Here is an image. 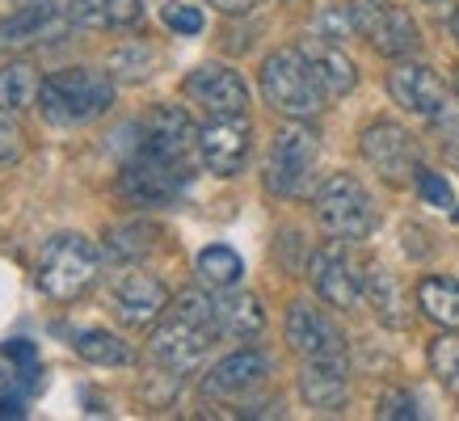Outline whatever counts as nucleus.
I'll return each instance as SVG.
<instances>
[{
  "label": "nucleus",
  "mask_w": 459,
  "mask_h": 421,
  "mask_svg": "<svg viewBox=\"0 0 459 421\" xmlns=\"http://www.w3.org/2000/svg\"><path fill=\"white\" fill-rule=\"evenodd\" d=\"M430 371L438 375V383L446 392L459 400V329H446L430 346Z\"/></svg>",
  "instance_id": "obj_28"
},
{
  "label": "nucleus",
  "mask_w": 459,
  "mask_h": 421,
  "mask_svg": "<svg viewBox=\"0 0 459 421\" xmlns=\"http://www.w3.org/2000/svg\"><path fill=\"white\" fill-rule=\"evenodd\" d=\"M262 98L270 110L287 114V118H316L325 110V89L316 84L312 68L299 47H282L274 56H265L262 64Z\"/></svg>",
  "instance_id": "obj_4"
},
{
  "label": "nucleus",
  "mask_w": 459,
  "mask_h": 421,
  "mask_svg": "<svg viewBox=\"0 0 459 421\" xmlns=\"http://www.w3.org/2000/svg\"><path fill=\"white\" fill-rule=\"evenodd\" d=\"M195 274L198 282L207 287V291H232L245 274V262H240L237 249H228V245H211V249L198 253L195 262Z\"/></svg>",
  "instance_id": "obj_24"
},
{
  "label": "nucleus",
  "mask_w": 459,
  "mask_h": 421,
  "mask_svg": "<svg viewBox=\"0 0 459 421\" xmlns=\"http://www.w3.org/2000/svg\"><path fill=\"white\" fill-rule=\"evenodd\" d=\"M59 9V17L68 26H84V30H110V0H51Z\"/></svg>",
  "instance_id": "obj_29"
},
{
  "label": "nucleus",
  "mask_w": 459,
  "mask_h": 421,
  "mask_svg": "<svg viewBox=\"0 0 459 421\" xmlns=\"http://www.w3.org/2000/svg\"><path fill=\"white\" fill-rule=\"evenodd\" d=\"M307 279H312L316 295L329 304V308H359L362 274H359V262H354L342 245H325V249L312 253Z\"/></svg>",
  "instance_id": "obj_13"
},
{
  "label": "nucleus",
  "mask_w": 459,
  "mask_h": 421,
  "mask_svg": "<svg viewBox=\"0 0 459 421\" xmlns=\"http://www.w3.org/2000/svg\"><path fill=\"white\" fill-rule=\"evenodd\" d=\"M195 177L190 160H169L152 152H131L123 173H118V194L135 207H165L186 194V185Z\"/></svg>",
  "instance_id": "obj_7"
},
{
  "label": "nucleus",
  "mask_w": 459,
  "mask_h": 421,
  "mask_svg": "<svg viewBox=\"0 0 459 421\" xmlns=\"http://www.w3.org/2000/svg\"><path fill=\"white\" fill-rule=\"evenodd\" d=\"M156 56L143 47V42H131V47H118L110 56V72L114 76H123V81H143L148 72H152Z\"/></svg>",
  "instance_id": "obj_30"
},
{
  "label": "nucleus",
  "mask_w": 459,
  "mask_h": 421,
  "mask_svg": "<svg viewBox=\"0 0 459 421\" xmlns=\"http://www.w3.org/2000/svg\"><path fill=\"white\" fill-rule=\"evenodd\" d=\"M0 417H26V400H22L13 388H9V392L0 388Z\"/></svg>",
  "instance_id": "obj_37"
},
{
  "label": "nucleus",
  "mask_w": 459,
  "mask_h": 421,
  "mask_svg": "<svg viewBox=\"0 0 459 421\" xmlns=\"http://www.w3.org/2000/svg\"><path fill=\"white\" fill-rule=\"evenodd\" d=\"M72 346H76V354H81L84 363H93V366H126L135 358L123 337L106 333V329H84V333H76Z\"/></svg>",
  "instance_id": "obj_26"
},
{
  "label": "nucleus",
  "mask_w": 459,
  "mask_h": 421,
  "mask_svg": "<svg viewBox=\"0 0 459 421\" xmlns=\"http://www.w3.org/2000/svg\"><path fill=\"white\" fill-rule=\"evenodd\" d=\"M165 26L173 30V34H198V30H203V13H198L195 4H178V0H173V4H165Z\"/></svg>",
  "instance_id": "obj_35"
},
{
  "label": "nucleus",
  "mask_w": 459,
  "mask_h": 421,
  "mask_svg": "<svg viewBox=\"0 0 459 421\" xmlns=\"http://www.w3.org/2000/svg\"><path fill=\"white\" fill-rule=\"evenodd\" d=\"M287 341H291V350L312 363V358H346V337L337 329L329 316L312 304H291L287 312Z\"/></svg>",
  "instance_id": "obj_17"
},
{
  "label": "nucleus",
  "mask_w": 459,
  "mask_h": 421,
  "mask_svg": "<svg viewBox=\"0 0 459 421\" xmlns=\"http://www.w3.org/2000/svg\"><path fill=\"white\" fill-rule=\"evenodd\" d=\"M299 51H304L307 68H312V76H316V84L325 89V98H346L350 89L359 84V72H354V64H350L342 51H337V42L329 39H307L299 42Z\"/></svg>",
  "instance_id": "obj_20"
},
{
  "label": "nucleus",
  "mask_w": 459,
  "mask_h": 421,
  "mask_svg": "<svg viewBox=\"0 0 459 421\" xmlns=\"http://www.w3.org/2000/svg\"><path fill=\"white\" fill-rule=\"evenodd\" d=\"M39 89H42V76L34 64L26 59H13V64H0V106L4 110H30L39 106Z\"/></svg>",
  "instance_id": "obj_23"
},
{
  "label": "nucleus",
  "mask_w": 459,
  "mask_h": 421,
  "mask_svg": "<svg viewBox=\"0 0 459 421\" xmlns=\"http://www.w3.org/2000/svg\"><path fill=\"white\" fill-rule=\"evenodd\" d=\"M64 30H68V21L59 17L51 0L22 4L17 13L0 17V56H26L34 47H51V42H59Z\"/></svg>",
  "instance_id": "obj_14"
},
{
  "label": "nucleus",
  "mask_w": 459,
  "mask_h": 421,
  "mask_svg": "<svg viewBox=\"0 0 459 421\" xmlns=\"http://www.w3.org/2000/svg\"><path fill=\"white\" fill-rule=\"evenodd\" d=\"M270 379V358L262 350H237L220 358L203 379V392L215 400H249L253 392H262Z\"/></svg>",
  "instance_id": "obj_16"
},
{
  "label": "nucleus",
  "mask_w": 459,
  "mask_h": 421,
  "mask_svg": "<svg viewBox=\"0 0 459 421\" xmlns=\"http://www.w3.org/2000/svg\"><path fill=\"white\" fill-rule=\"evenodd\" d=\"M362 156H367V165L376 168L388 185L418 182L421 152H418V140H413L404 126H396V123H371L367 131H362Z\"/></svg>",
  "instance_id": "obj_9"
},
{
  "label": "nucleus",
  "mask_w": 459,
  "mask_h": 421,
  "mask_svg": "<svg viewBox=\"0 0 459 421\" xmlns=\"http://www.w3.org/2000/svg\"><path fill=\"white\" fill-rule=\"evenodd\" d=\"M17 4H39V0H17Z\"/></svg>",
  "instance_id": "obj_41"
},
{
  "label": "nucleus",
  "mask_w": 459,
  "mask_h": 421,
  "mask_svg": "<svg viewBox=\"0 0 459 421\" xmlns=\"http://www.w3.org/2000/svg\"><path fill=\"white\" fill-rule=\"evenodd\" d=\"M211 304H215V329H220V337H237V341H249V337L262 333L265 324V312L262 304L253 299V295L245 291H215L211 295Z\"/></svg>",
  "instance_id": "obj_21"
},
{
  "label": "nucleus",
  "mask_w": 459,
  "mask_h": 421,
  "mask_svg": "<svg viewBox=\"0 0 459 421\" xmlns=\"http://www.w3.org/2000/svg\"><path fill=\"white\" fill-rule=\"evenodd\" d=\"M455 98H459V68H455Z\"/></svg>",
  "instance_id": "obj_40"
},
{
  "label": "nucleus",
  "mask_w": 459,
  "mask_h": 421,
  "mask_svg": "<svg viewBox=\"0 0 459 421\" xmlns=\"http://www.w3.org/2000/svg\"><path fill=\"white\" fill-rule=\"evenodd\" d=\"M418 194L426 198L430 207H443V210L455 207V190H451V182L438 177V173H430V168H418Z\"/></svg>",
  "instance_id": "obj_33"
},
{
  "label": "nucleus",
  "mask_w": 459,
  "mask_h": 421,
  "mask_svg": "<svg viewBox=\"0 0 459 421\" xmlns=\"http://www.w3.org/2000/svg\"><path fill=\"white\" fill-rule=\"evenodd\" d=\"M186 98L203 106L207 114H245L249 110V89L240 81V72L223 68V64H207L186 76Z\"/></svg>",
  "instance_id": "obj_18"
},
{
  "label": "nucleus",
  "mask_w": 459,
  "mask_h": 421,
  "mask_svg": "<svg viewBox=\"0 0 459 421\" xmlns=\"http://www.w3.org/2000/svg\"><path fill=\"white\" fill-rule=\"evenodd\" d=\"M299 396L316 413H342L350 400V379H346V358H312L299 371Z\"/></svg>",
  "instance_id": "obj_19"
},
{
  "label": "nucleus",
  "mask_w": 459,
  "mask_h": 421,
  "mask_svg": "<svg viewBox=\"0 0 459 421\" xmlns=\"http://www.w3.org/2000/svg\"><path fill=\"white\" fill-rule=\"evenodd\" d=\"M215 304H211L207 291H181L173 295V304L165 308V316L156 321L152 329V358L160 371H178V375H190L203 366L207 350L215 346Z\"/></svg>",
  "instance_id": "obj_1"
},
{
  "label": "nucleus",
  "mask_w": 459,
  "mask_h": 421,
  "mask_svg": "<svg viewBox=\"0 0 459 421\" xmlns=\"http://www.w3.org/2000/svg\"><path fill=\"white\" fill-rule=\"evenodd\" d=\"M384 421H413V417H421V408H418V400H413V392H384L379 396V408H376Z\"/></svg>",
  "instance_id": "obj_34"
},
{
  "label": "nucleus",
  "mask_w": 459,
  "mask_h": 421,
  "mask_svg": "<svg viewBox=\"0 0 459 421\" xmlns=\"http://www.w3.org/2000/svg\"><path fill=\"white\" fill-rule=\"evenodd\" d=\"M418 308L443 329H459V282L451 279H421Z\"/></svg>",
  "instance_id": "obj_25"
},
{
  "label": "nucleus",
  "mask_w": 459,
  "mask_h": 421,
  "mask_svg": "<svg viewBox=\"0 0 459 421\" xmlns=\"http://www.w3.org/2000/svg\"><path fill=\"white\" fill-rule=\"evenodd\" d=\"M312 215L337 240H367L379 224L367 185L359 177H350V173H333V177L320 182V190L312 194Z\"/></svg>",
  "instance_id": "obj_5"
},
{
  "label": "nucleus",
  "mask_w": 459,
  "mask_h": 421,
  "mask_svg": "<svg viewBox=\"0 0 459 421\" xmlns=\"http://www.w3.org/2000/svg\"><path fill=\"white\" fill-rule=\"evenodd\" d=\"M362 299L371 304V312L388 329H404L409 324V295L401 291L396 274H388L384 266H367V274H362Z\"/></svg>",
  "instance_id": "obj_22"
},
{
  "label": "nucleus",
  "mask_w": 459,
  "mask_h": 421,
  "mask_svg": "<svg viewBox=\"0 0 459 421\" xmlns=\"http://www.w3.org/2000/svg\"><path fill=\"white\" fill-rule=\"evenodd\" d=\"M135 152L169 156V160H195L198 126L190 123V114L181 110V106H156V110L143 114Z\"/></svg>",
  "instance_id": "obj_12"
},
{
  "label": "nucleus",
  "mask_w": 459,
  "mask_h": 421,
  "mask_svg": "<svg viewBox=\"0 0 459 421\" xmlns=\"http://www.w3.org/2000/svg\"><path fill=\"white\" fill-rule=\"evenodd\" d=\"M207 4H215L220 13H253V9L265 4V0H207Z\"/></svg>",
  "instance_id": "obj_38"
},
{
  "label": "nucleus",
  "mask_w": 459,
  "mask_h": 421,
  "mask_svg": "<svg viewBox=\"0 0 459 421\" xmlns=\"http://www.w3.org/2000/svg\"><path fill=\"white\" fill-rule=\"evenodd\" d=\"M451 34H455V42H459V9L451 13Z\"/></svg>",
  "instance_id": "obj_39"
},
{
  "label": "nucleus",
  "mask_w": 459,
  "mask_h": 421,
  "mask_svg": "<svg viewBox=\"0 0 459 421\" xmlns=\"http://www.w3.org/2000/svg\"><path fill=\"white\" fill-rule=\"evenodd\" d=\"M114 316L126 324V329H148L165 316L169 308V287L148 270H131L123 279L114 282Z\"/></svg>",
  "instance_id": "obj_15"
},
{
  "label": "nucleus",
  "mask_w": 459,
  "mask_h": 421,
  "mask_svg": "<svg viewBox=\"0 0 459 421\" xmlns=\"http://www.w3.org/2000/svg\"><path fill=\"white\" fill-rule=\"evenodd\" d=\"M0 358H4V363H13L17 379H22L26 388H39V350H34V341L13 337V341H4V346H0Z\"/></svg>",
  "instance_id": "obj_31"
},
{
  "label": "nucleus",
  "mask_w": 459,
  "mask_h": 421,
  "mask_svg": "<svg viewBox=\"0 0 459 421\" xmlns=\"http://www.w3.org/2000/svg\"><path fill=\"white\" fill-rule=\"evenodd\" d=\"M22 156H26V131L17 123V110L0 106V168L22 165Z\"/></svg>",
  "instance_id": "obj_32"
},
{
  "label": "nucleus",
  "mask_w": 459,
  "mask_h": 421,
  "mask_svg": "<svg viewBox=\"0 0 459 421\" xmlns=\"http://www.w3.org/2000/svg\"><path fill=\"white\" fill-rule=\"evenodd\" d=\"M346 9H350V21H354V34L371 42L379 56L404 59L421 47L418 21L404 13L401 4H392V0H354Z\"/></svg>",
  "instance_id": "obj_8"
},
{
  "label": "nucleus",
  "mask_w": 459,
  "mask_h": 421,
  "mask_svg": "<svg viewBox=\"0 0 459 421\" xmlns=\"http://www.w3.org/2000/svg\"><path fill=\"white\" fill-rule=\"evenodd\" d=\"M388 93L413 118H426V123H446L451 118V89L426 64H396L388 72Z\"/></svg>",
  "instance_id": "obj_11"
},
{
  "label": "nucleus",
  "mask_w": 459,
  "mask_h": 421,
  "mask_svg": "<svg viewBox=\"0 0 459 421\" xmlns=\"http://www.w3.org/2000/svg\"><path fill=\"white\" fill-rule=\"evenodd\" d=\"M110 30H135L143 21V0H110Z\"/></svg>",
  "instance_id": "obj_36"
},
{
  "label": "nucleus",
  "mask_w": 459,
  "mask_h": 421,
  "mask_svg": "<svg viewBox=\"0 0 459 421\" xmlns=\"http://www.w3.org/2000/svg\"><path fill=\"white\" fill-rule=\"evenodd\" d=\"M101 274V249L81 232H59L39 249V266H34V282L47 299L72 304L81 299Z\"/></svg>",
  "instance_id": "obj_3"
},
{
  "label": "nucleus",
  "mask_w": 459,
  "mask_h": 421,
  "mask_svg": "<svg viewBox=\"0 0 459 421\" xmlns=\"http://www.w3.org/2000/svg\"><path fill=\"white\" fill-rule=\"evenodd\" d=\"M253 152V126L245 114H211L207 126H198V160L215 177H237Z\"/></svg>",
  "instance_id": "obj_10"
},
{
  "label": "nucleus",
  "mask_w": 459,
  "mask_h": 421,
  "mask_svg": "<svg viewBox=\"0 0 459 421\" xmlns=\"http://www.w3.org/2000/svg\"><path fill=\"white\" fill-rule=\"evenodd\" d=\"M152 240H156V228L152 224H123V228H110L106 236V257L118 262V266H135L140 257L152 253Z\"/></svg>",
  "instance_id": "obj_27"
},
{
  "label": "nucleus",
  "mask_w": 459,
  "mask_h": 421,
  "mask_svg": "<svg viewBox=\"0 0 459 421\" xmlns=\"http://www.w3.org/2000/svg\"><path fill=\"white\" fill-rule=\"evenodd\" d=\"M114 106V81L93 68H59L42 76L39 114L51 126H84Z\"/></svg>",
  "instance_id": "obj_2"
},
{
  "label": "nucleus",
  "mask_w": 459,
  "mask_h": 421,
  "mask_svg": "<svg viewBox=\"0 0 459 421\" xmlns=\"http://www.w3.org/2000/svg\"><path fill=\"white\" fill-rule=\"evenodd\" d=\"M320 140L304 118H291L282 126L274 143H270V160H265V190L279 198H299L316 173Z\"/></svg>",
  "instance_id": "obj_6"
}]
</instances>
